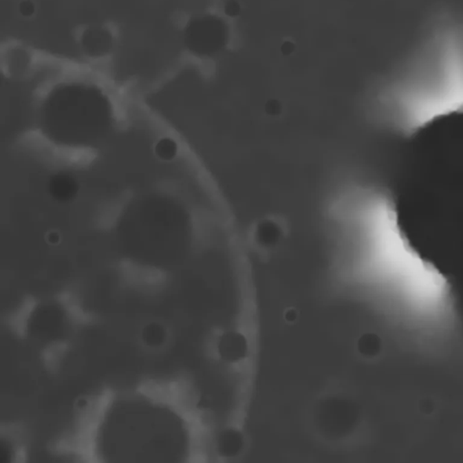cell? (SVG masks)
<instances>
[{"instance_id":"1","label":"cell","mask_w":463,"mask_h":463,"mask_svg":"<svg viewBox=\"0 0 463 463\" xmlns=\"http://www.w3.org/2000/svg\"><path fill=\"white\" fill-rule=\"evenodd\" d=\"M387 201L405 251L462 301L463 103L405 135Z\"/></svg>"}]
</instances>
